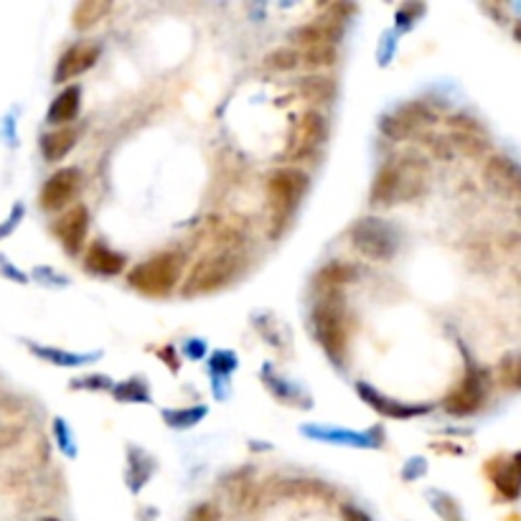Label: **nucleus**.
Returning <instances> with one entry per match:
<instances>
[{"label": "nucleus", "mask_w": 521, "mask_h": 521, "mask_svg": "<svg viewBox=\"0 0 521 521\" xmlns=\"http://www.w3.org/2000/svg\"><path fill=\"white\" fill-rule=\"evenodd\" d=\"M453 143H450V148H458V151H463L468 158H478L488 151V143H486V137L483 136H465V133H455V136L450 137Z\"/></svg>", "instance_id": "obj_24"}, {"label": "nucleus", "mask_w": 521, "mask_h": 521, "mask_svg": "<svg viewBox=\"0 0 521 521\" xmlns=\"http://www.w3.org/2000/svg\"><path fill=\"white\" fill-rule=\"evenodd\" d=\"M310 178L303 168L295 166H283L275 168L268 181H265V193H268V212H270V237L277 239L283 229L290 224L292 214L298 212L303 196L308 191Z\"/></svg>", "instance_id": "obj_2"}, {"label": "nucleus", "mask_w": 521, "mask_h": 521, "mask_svg": "<svg viewBox=\"0 0 521 521\" xmlns=\"http://www.w3.org/2000/svg\"><path fill=\"white\" fill-rule=\"evenodd\" d=\"M99 58V46L97 43H74L72 49H66L57 64L54 79L57 82H72L82 77L84 72H89Z\"/></svg>", "instance_id": "obj_12"}, {"label": "nucleus", "mask_w": 521, "mask_h": 521, "mask_svg": "<svg viewBox=\"0 0 521 521\" xmlns=\"http://www.w3.org/2000/svg\"><path fill=\"white\" fill-rule=\"evenodd\" d=\"M183 257L178 252H158L128 272V285L145 298H168L181 285Z\"/></svg>", "instance_id": "obj_3"}, {"label": "nucleus", "mask_w": 521, "mask_h": 521, "mask_svg": "<svg viewBox=\"0 0 521 521\" xmlns=\"http://www.w3.org/2000/svg\"><path fill=\"white\" fill-rule=\"evenodd\" d=\"M517 216H519V222H521V206H519V209H517Z\"/></svg>", "instance_id": "obj_30"}, {"label": "nucleus", "mask_w": 521, "mask_h": 521, "mask_svg": "<svg viewBox=\"0 0 521 521\" xmlns=\"http://www.w3.org/2000/svg\"><path fill=\"white\" fill-rule=\"evenodd\" d=\"M222 519V514L214 509L212 503H204V506H196L191 511V517L189 521H219Z\"/></svg>", "instance_id": "obj_26"}, {"label": "nucleus", "mask_w": 521, "mask_h": 521, "mask_svg": "<svg viewBox=\"0 0 521 521\" xmlns=\"http://www.w3.org/2000/svg\"><path fill=\"white\" fill-rule=\"evenodd\" d=\"M300 51V66L308 72H318L321 69H330L336 64V46H310V49H298Z\"/></svg>", "instance_id": "obj_21"}, {"label": "nucleus", "mask_w": 521, "mask_h": 521, "mask_svg": "<svg viewBox=\"0 0 521 521\" xmlns=\"http://www.w3.org/2000/svg\"><path fill=\"white\" fill-rule=\"evenodd\" d=\"M82 189V171L79 168H57L46 178L43 189L39 193V204L43 212H66Z\"/></svg>", "instance_id": "obj_7"}, {"label": "nucleus", "mask_w": 521, "mask_h": 521, "mask_svg": "<svg viewBox=\"0 0 521 521\" xmlns=\"http://www.w3.org/2000/svg\"><path fill=\"white\" fill-rule=\"evenodd\" d=\"M300 66V51L295 46H283V49H275L268 57L262 58V69L265 72H272V74H285V72H292Z\"/></svg>", "instance_id": "obj_20"}, {"label": "nucleus", "mask_w": 521, "mask_h": 521, "mask_svg": "<svg viewBox=\"0 0 521 521\" xmlns=\"http://www.w3.org/2000/svg\"><path fill=\"white\" fill-rule=\"evenodd\" d=\"M486 400V389H483V379L478 374H468L461 385L455 386L447 397H445V412L455 415V417H468L473 412H478Z\"/></svg>", "instance_id": "obj_11"}, {"label": "nucleus", "mask_w": 521, "mask_h": 521, "mask_svg": "<svg viewBox=\"0 0 521 521\" xmlns=\"http://www.w3.org/2000/svg\"><path fill=\"white\" fill-rule=\"evenodd\" d=\"M79 105H82V87L79 84H69L51 102V107H49V122L51 125H66V122H72L79 115Z\"/></svg>", "instance_id": "obj_18"}, {"label": "nucleus", "mask_w": 521, "mask_h": 521, "mask_svg": "<svg viewBox=\"0 0 521 521\" xmlns=\"http://www.w3.org/2000/svg\"><path fill=\"white\" fill-rule=\"evenodd\" d=\"M344 521H371L362 511V509H354V506H344Z\"/></svg>", "instance_id": "obj_27"}, {"label": "nucleus", "mask_w": 521, "mask_h": 521, "mask_svg": "<svg viewBox=\"0 0 521 521\" xmlns=\"http://www.w3.org/2000/svg\"><path fill=\"white\" fill-rule=\"evenodd\" d=\"M245 268V254L237 245H222L216 250L206 252L189 272L183 295L196 298V295H212L216 290H224L232 285Z\"/></svg>", "instance_id": "obj_1"}, {"label": "nucleus", "mask_w": 521, "mask_h": 521, "mask_svg": "<svg viewBox=\"0 0 521 521\" xmlns=\"http://www.w3.org/2000/svg\"><path fill=\"white\" fill-rule=\"evenodd\" d=\"M369 201L379 209H392L402 201V181H400V166L397 160L386 163L385 168L377 174L371 191H369Z\"/></svg>", "instance_id": "obj_13"}, {"label": "nucleus", "mask_w": 521, "mask_h": 521, "mask_svg": "<svg viewBox=\"0 0 521 521\" xmlns=\"http://www.w3.org/2000/svg\"><path fill=\"white\" fill-rule=\"evenodd\" d=\"M354 280V268L346 262H330L323 270L318 272V283H323L326 288H341Z\"/></svg>", "instance_id": "obj_23"}, {"label": "nucleus", "mask_w": 521, "mask_h": 521, "mask_svg": "<svg viewBox=\"0 0 521 521\" xmlns=\"http://www.w3.org/2000/svg\"><path fill=\"white\" fill-rule=\"evenodd\" d=\"M514 36H517V39L521 41V20L517 23V26H514Z\"/></svg>", "instance_id": "obj_28"}, {"label": "nucleus", "mask_w": 521, "mask_h": 521, "mask_svg": "<svg viewBox=\"0 0 521 521\" xmlns=\"http://www.w3.org/2000/svg\"><path fill=\"white\" fill-rule=\"evenodd\" d=\"M41 521H58V519H51V517H46V519H41Z\"/></svg>", "instance_id": "obj_29"}, {"label": "nucleus", "mask_w": 521, "mask_h": 521, "mask_svg": "<svg viewBox=\"0 0 521 521\" xmlns=\"http://www.w3.org/2000/svg\"><path fill=\"white\" fill-rule=\"evenodd\" d=\"M54 234L58 237L64 250L69 252V254H77L84 247L87 234H89V212H87V206H82V204L69 206L54 222Z\"/></svg>", "instance_id": "obj_9"}, {"label": "nucleus", "mask_w": 521, "mask_h": 521, "mask_svg": "<svg viewBox=\"0 0 521 521\" xmlns=\"http://www.w3.org/2000/svg\"><path fill=\"white\" fill-rule=\"evenodd\" d=\"M313 330L318 344L326 348L330 359H341L346 351L348 336L344 323V308L333 300H323L313 310Z\"/></svg>", "instance_id": "obj_5"}, {"label": "nucleus", "mask_w": 521, "mask_h": 521, "mask_svg": "<svg viewBox=\"0 0 521 521\" xmlns=\"http://www.w3.org/2000/svg\"><path fill=\"white\" fill-rule=\"evenodd\" d=\"M499 385L509 392H521V354H506L499 362Z\"/></svg>", "instance_id": "obj_22"}, {"label": "nucleus", "mask_w": 521, "mask_h": 521, "mask_svg": "<svg viewBox=\"0 0 521 521\" xmlns=\"http://www.w3.org/2000/svg\"><path fill=\"white\" fill-rule=\"evenodd\" d=\"M295 95L303 97L306 102L318 107H326L336 97V82L329 74H306L303 79L295 82Z\"/></svg>", "instance_id": "obj_14"}, {"label": "nucleus", "mask_w": 521, "mask_h": 521, "mask_svg": "<svg viewBox=\"0 0 521 521\" xmlns=\"http://www.w3.org/2000/svg\"><path fill=\"white\" fill-rule=\"evenodd\" d=\"M326 140H329V120H326V115L321 110L310 107L292 125L285 158L292 160V163H306V160H310L313 155L321 151V145Z\"/></svg>", "instance_id": "obj_4"}, {"label": "nucleus", "mask_w": 521, "mask_h": 521, "mask_svg": "<svg viewBox=\"0 0 521 521\" xmlns=\"http://www.w3.org/2000/svg\"><path fill=\"white\" fill-rule=\"evenodd\" d=\"M110 11H113V3H107V0H84V3H79L77 8H74V13H72V26L77 31H89Z\"/></svg>", "instance_id": "obj_19"}, {"label": "nucleus", "mask_w": 521, "mask_h": 521, "mask_svg": "<svg viewBox=\"0 0 521 521\" xmlns=\"http://www.w3.org/2000/svg\"><path fill=\"white\" fill-rule=\"evenodd\" d=\"M483 178L494 191L509 198H521V168L506 155H491L483 163Z\"/></svg>", "instance_id": "obj_10"}, {"label": "nucleus", "mask_w": 521, "mask_h": 521, "mask_svg": "<svg viewBox=\"0 0 521 521\" xmlns=\"http://www.w3.org/2000/svg\"><path fill=\"white\" fill-rule=\"evenodd\" d=\"M341 36H344V20L333 13H326L295 28L290 39L295 43V49H310V46H336V41Z\"/></svg>", "instance_id": "obj_8"}, {"label": "nucleus", "mask_w": 521, "mask_h": 521, "mask_svg": "<svg viewBox=\"0 0 521 521\" xmlns=\"http://www.w3.org/2000/svg\"><path fill=\"white\" fill-rule=\"evenodd\" d=\"M491 470H488V476H491V481L494 486L499 488V494H502L503 499H509V502H514V499H519L521 494V453L519 455H514L511 461H506L502 468H494V465H488Z\"/></svg>", "instance_id": "obj_16"}, {"label": "nucleus", "mask_w": 521, "mask_h": 521, "mask_svg": "<svg viewBox=\"0 0 521 521\" xmlns=\"http://www.w3.org/2000/svg\"><path fill=\"white\" fill-rule=\"evenodd\" d=\"M77 145V130L72 128H57L49 136L41 137V153L49 163H58L66 155L72 153V148Z\"/></svg>", "instance_id": "obj_17"}, {"label": "nucleus", "mask_w": 521, "mask_h": 521, "mask_svg": "<svg viewBox=\"0 0 521 521\" xmlns=\"http://www.w3.org/2000/svg\"><path fill=\"white\" fill-rule=\"evenodd\" d=\"M84 268L89 272H95V275L113 277V275H120V272L125 270V257L120 252L110 250L107 245L97 242L84 254Z\"/></svg>", "instance_id": "obj_15"}, {"label": "nucleus", "mask_w": 521, "mask_h": 521, "mask_svg": "<svg viewBox=\"0 0 521 521\" xmlns=\"http://www.w3.org/2000/svg\"><path fill=\"white\" fill-rule=\"evenodd\" d=\"M20 440H23V427L13 425V423L0 425V453H5V450L16 447Z\"/></svg>", "instance_id": "obj_25"}, {"label": "nucleus", "mask_w": 521, "mask_h": 521, "mask_svg": "<svg viewBox=\"0 0 521 521\" xmlns=\"http://www.w3.org/2000/svg\"><path fill=\"white\" fill-rule=\"evenodd\" d=\"M351 245L369 260H389L397 252V239L379 219H362L351 229Z\"/></svg>", "instance_id": "obj_6"}]
</instances>
